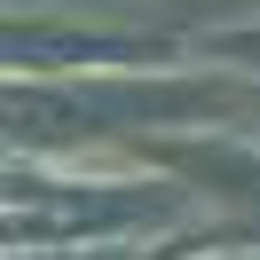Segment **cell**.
Returning a JSON list of instances; mask_svg holds the SVG:
<instances>
[{
  "mask_svg": "<svg viewBox=\"0 0 260 260\" xmlns=\"http://www.w3.org/2000/svg\"><path fill=\"white\" fill-rule=\"evenodd\" d=\"M189 213V189L166 181H55L8 166V244H95V237H134V229H174Z\"/></svg>",
  "mask_w": 260,
  "mask_h": 260,
  "instance_id": "cell-2",
  "label": "cell"
},
{
  "mask_svg": "<svg viewBox=\"0 0 260 260\" xmlns=\"http://www.w3.org/2000/svg\"><path fill=\"white\" fill-rule=\"evenodd\" d=\"M197 244H87V252H55V244H40V252H16V260H189Z\"/></svg>",
  "mask_w": 260,
  "mask_h": 260,
  "instance_id": "cell-5",
  "label": "cell"
},
{
  "mask_svg": "<svg viewBox=\"0 0 260 260\" xmlns=\"http://www.w3.org/2000/svg\"><path fill=\"white\" fill-rule=\"evenodd\" d=\"M150 166H166V174L197 181V189H213L221 205H237L244 221L221 229V244H260V150L244 142H221V134H197V142H158L150 134Z\"/></svg>",
  "mask_w": 260,
  "mask_h": 260,
  "instance_id": "cell-3",
  "label": "cell"
},
{
  "mask_svg": "<svg viewBox=\"0 0 260 260\" xmlns=\"http://www.w3.org/2000/svg\"><path fill=\"white\" fill-rule=\"evenodd\" d=\"M244 79H8V142L16 150H71L134 126H189V118L252 111Z\"/></svg>",
  "mask_w": 260,
  "mask_h": 260,
  "instance_id": "cell-1",
  "label": "cell"
},
{
  "mask_svg": "<svg viewBox=\"0 0 260 260\" xmlns=\"http://www.w3.org/2000/svg\"><path fill=\"white\" fill-rule=\"evenodd\" d=\"M166 32H87V24H8V63L24 71H79V63H158Z\"/></svg>",
  "mask_w": 260,
  "mask_h": 260,
  "instance_id": "cell-4",
  "label": "cell"
},
{
  "mask_svg": "<svg viewBox=\"0 0 260 260\" xmlns=\"http://www.w3.org/2000/svg\"><path fill=\"white\" fill-rule=\"evenodd\" d=\"M205 48L229 55V63H252V71H260V24H244V32H213Z\"/></svg>",
  "mask_w": 260,
  "mask_h": 260,
  "instance_id": "cell-6",
  "label": "cell"
}]
</instances>
